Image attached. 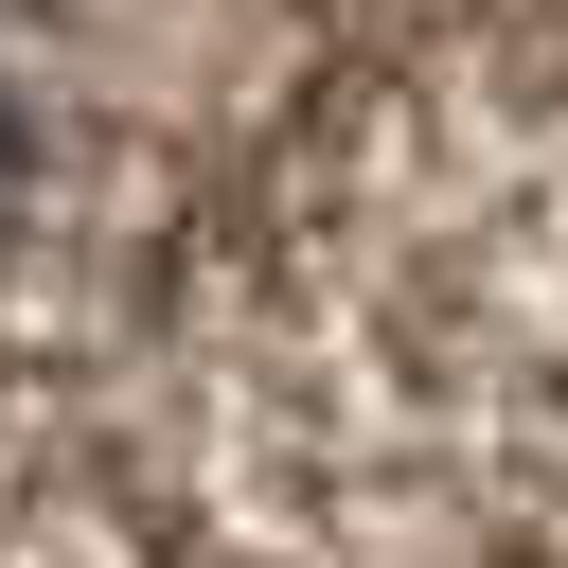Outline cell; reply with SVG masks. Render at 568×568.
I'll return each instance as SVG.
<instances>
[{"label": "cell", "mask_w": 568, "mask_h": 568, "mask_svg": "<svg viewBox=\"0 0 568 568\" xmlns=\"http://www.w3.org/2000/svg\"><path fill=\"white\" fill-rule=\"evenodd\" d=\"M0 248H18V106H0Z\"/></svg>", "instance_id": "cell-1"}]
</instances>
